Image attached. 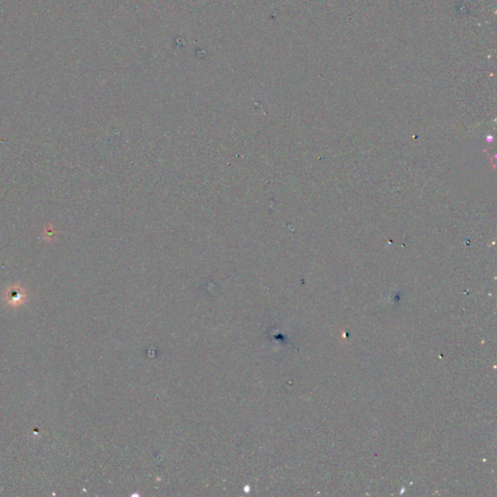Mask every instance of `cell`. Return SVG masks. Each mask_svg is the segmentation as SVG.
I'll return each instance as SVG.
<instances>
[{"label": "cell", "mask_w": 497, "mask_h": 497, "mask_svg": "<svg viewBox=\"0 0 497 497\" xmlns=\"http://www.w3.org/2000/svg\"><path fill=\"white\" fill-rule=\"evenodd\" d=\"M25 298H26L25 291L18 285L9 287L4 294L5 302L8 305L14 307L21 305L25 301Z\"/></svg>", "instance_id": "6da1fadb"}]
</instances>
